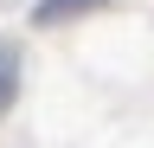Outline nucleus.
I'll return each mask as SVG.
<instances>
[{
  "instance_id": "obj_1",
  "label": "nucleus",
  "mask_w": 154,
  "mask_h": 148,
  "mask_svg": "<svg viewBox=\"0 0 154 148\" xmlns=\"http://www.w3.org/2000/svg\"><path fill=\"white\" fill-rule=\"evenodd\" d=\"M13 97H19V45L0 39V116L13 109Z\"/></svg>"
},
{
  "instance_id": "obj_2",
  "label": "nucleus",
  "mask_w": 154,
  "mask_h": 148,
  "mask_svg": "<svg viewBox=\"0 0 154 148\" xmlns=\"http://www.w3.org/2000/svg\"><path fill=\"white\" fill-rule=\"evenodd\" d=\"M96 7H109V0H38L32 20L38 26H58V20H77V13H96Z\"/></svg>"
}]
</instances>
